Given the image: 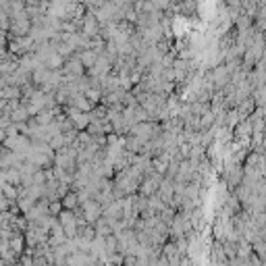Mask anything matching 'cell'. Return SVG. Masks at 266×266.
Segmentation results:
<instances>
[{"label": "cell", "instance_id": "cell-1", "mask_svg": "<svg viewBox=\"0 0 266 266\" xmlns=\"http://www.w3.org/2000/svg\"><path fill=\"white\" fill-rule=\"evenodd\" d=\"M163 179H165V175L158 173V170H152V173L144 175V179H141V183H139L137 194H139V196H146V198L154 196V194L158 192L160 183H163Z\"/></svg>", "mask_w": 266, "mask_h": 266}, {"label": "cell", "instance_id": "cell-2", "mask_svg": "<svg viewBox=\"0 0 266 266\" xmlns=\"http://www.w3.org/2000/svg\"><path fill=\"white\" fill-rule=\"evenodd\" d=\"M59 223L63 225V229H65V235L69 237V239H73V237L79 233L77 214H75V210H69V208H63V212L59 214Z\"/></svg>", "mask_w": 266, "mask_h": 266}, {"label": "cell", "instance_id": "cell-3", "mask_svg": "<svg viewBox=\"0 0 266 266\" xmlns=\"http://www.w3.org/2000/svg\"><path fill=\"white\" fill-rule=\"evenodd\" d=\"M81 32L88 35V37H96V35H100V32H102V23L98 21V17H96V13L94 11H85V15H83V27H81Z\"/></svg>", "mask_w": 266, "mask_h": 266}, {"label": "cell", "instance_id": "cell-4", "mask_svg": "<svg viewBox=\"0 0 266 266\" xmlns=\"http://www.w3.org/2000/svg\"><path fill=\"white\" fill-rule=\"evenodd\" d=\"M108 73H112V61L102 52V54L98 56L96 65L88 69V75H90V77H98V79H102V77H106Z\"/></svg>", "mask_w": 266, "mask_h": 266}, {"label": "cell", "instance_id": "cell-5", "mask_svg": "<svg viewBox=\"0 0 266 266\" xmlns=\"http://www.w3.org/2000/svg\"><path fill=\"white\" fill-rule=\"evenodd\" d=\"M81 206V210H83V216H85V221L88 223H96L98 218L102 216V204L98 202L96 198H90V200H85L83 204H79Z\"/></svg>", "mask_w": 266, "mask_h": 266}, {"label": "cell", "instance_id": "cell-6", "mask_svg": "<svg viewBox=\"0 0 266 266\" xmlns=\"http://www.w3.org/2000/svg\"><path fill=\"white\" fill-rule=\"evenodd\" d=\"M65 106H73V108H77V110L90 112L94 108V104L88 100V96H85L83 92H79V94H73V96H69V102H66Z\"/></svg>", "mask_w": 266, "mask_h": 266}, {"label": "cell", "instance_id": "cell-7", "mask_svg": "<svg viewBox=\"0 0 266 266\" xmlns=\"http://www.w3.org/2000/svg\"><path fill=\"white\" fill-rule=\"evenodd\" d=\"M81 59V63H83V66L85 69H90V66H94L96 65V61H98V56H100V52H96L94 48H85V50H79V52H75Z\"/></svg>", "mask_w": 266, "mask_h": 266}, {"label": "cell", "instance_id": "cell-8", "mask_svg": "<svg viewBox=\"0 0 266 266\" xmlns=\"http://www.w3.org/2000/svg\"><path fill=\"white\" fill-rule=\"evenodd\" d=\"M94 229H96V237H106V235H110V233H115L112 231V225H110V221L106 216H100L96 223H94Z\"/></svg>", "mask_w": 266, "mask_h": 266}, {"label": "cell", "instance_id": "cell-9", "mask_svg": "<svg viewBox=\"0 0 266 266\" xmlns=\"http://www.w3.org/2000/svg\"><path fill=\"white\" fill-rule=\"evenodd\" d=\"M256 106H258V104H256L254 96H250V98H245V100L239 102V106H237V112H239V117H241V119H248L252 112L256 110Z\"/></svg>", "mask_w": 266, "mask_h": 266}, {"label": "cell", "instance_id": "cell-10", "mask_svg": "<svg viewBox=\"0 0 266 266\" xmlns=\"http://www.w3.org/2000/svg\"><path fill=\"white\" fill-rule=\"evenodd\" d=\"M144 144H146L144 139L131 135V133H127V135H125V148H127L129 152H133V154H139L141 148H144Z\"/></svg>", "mask_w": 266, "mask_h": 266}, {"label": "cell", "instance_id": "cell-11", "mask_svg": "<svg viewBox=\"0 0 266 266\" xmlns=\"http://www.w3.org/2000/svg\"><path fill=\"white\" fill-rule=\"evenodd\" d=\"M61 202H63L65 208H69V210H75V208L79 206V196H77V192H75V189H69V192L63 196Z\"/></svg>", "mask_w": 266, "mask_h": 266}, {"label": "cell", "instance_id": "cell-12", "mask_svg": "<svg viewBox=\"0 0 266 266\" xmlns=\"http://www.w3.org/2000/svg\"><path fill=\"white\" fill-rule=\"evenodd\" d=\"M19 69V59H2L0 61V75H11Z\"/></svg>", "mask_w": 266, "mask_h": 266}, {"label": "cell", "instance_id": "cell-13", "mask_svg": "<svg viewBox=\"0 0 266 266\" xmlns=\"http://www.w3.org/2000/svg\"><path fill=\"white\" fill-rule=\"evenodd\" d=\"M65 61H66L65 56H61L59 52L54 50V52L48 56V59H46L44 65H46V66H50V69H54V71H61V69H63V65H65Z\"/></svg>", "mask_w": 266, "mask_h": 266}, {"label": "cell", "instance_id": "cell-14", "mask_svg": "<svg viewBox=\"0 0 266 266\" xmlns=\"http://www.w3.org/2000/svg\"><path fill=\"white\" fill-rule=\"evenodd\" d=\"M0 98L4 100H15V98H21V88L19 85H4L2 92H0Z\"/></svg>", "mask_w": 266, "mask_h": 266}, {"label": "cell", "instance_id": "cell-15", "mask_svg": "<svg viewBox=\"0 0 266 266\" xmlns=\"http://www.w3.org/2000/svg\"><path fill=\"white\" fill-rule=\"evenodd\" d=\"M27 119H30V112H27L25 104L21 102V106H17V108L11 112V121H13V123H25Z\"/></svg>", "mask_w": 266, "mask_h": 266}, {"label": "cell", "instance_id": "cell-16", "mask_svg": "<svg viewBox=\"0 0 266 266\" xmlns=\"http://www.w3.org/2000/svg\"><path fill=\"white\" fill-rule=\"evenodd\" d=\"M200 127H202V129L214 127V112H212V108H208L204 115H200Z\"/></svg>", "mask_w": 266, "mask_h": 266}, {"label": "cell", "instance_id": "cell-17", "mask_svg": "<svg viewBox=\"0 0 266 266\" xmlns=\"http://www.w3.org/2000/svg\"><path fill=\"white\" fill-rule=\"evenodd\" d=\"M2 194H4L8 200H17V198H19V185H15V183H4V185H2Z\"/></svg>", "mask_w": 266, "mask_h": 266}, {"label": "cell", "instance_id": "cell-18", "mask_svg": "<svg viewBox=\"0 0 266 266\" xmlns=\"http://www.w3.org/2000/svg\"><path fill=\"white\" fill-rule=\"evenodd\" d=\"M48 144L52 146V150L56 152V150H61L63 146H66V139H65V133H56L54 137H50V141Z\"/></svg>", "mask_w": 266, "mask_h": 266}, {"label": "cell", "instance_id": "cell-19", "mask_svg": "<svg viewBox=\"0 0 266 266\" xmlns=\"http://www.w3.org/2000/svg\"><path fill=\"white\" fill-rule=\"evenodd\" d=\"M63 202H61V200H52V202L48 204V212L52 214V216H59L61 212H63Z\"/></svg>", "mask_w": 266, "mask_h": 266}, {"label": "cell", "instance_id": "cell-20", "mask_svg": "<svg viewBox=\"0 0 266 266\" xmlns=\"http://www.w3.org/2000/svg\"><path fill=\"white\" fill-rule=\"evenodd\" d=\"M106 2H108V0H85V2H83V4H85V6H88V8H90V11H94V13H96V11H98V8H102V6H104V4H106Z\"/></svg>", "mask_w": 266, "mask_h": 266}, {"label": "cell", "instance_id": "cell-21", "mask_svg": "<svg viewBox=\"0 0 266 266\" xmlns=\"http://www.w3.org/2000/svg\"><path fill=\"white\" fill-rule=\"evenodd\" d=\"M4 183H8V177H6V168H0V187Z\"/></svg>", "mask_w": 266, "mask_h": 266}, {"label": "cell", "instance_id": "cell-22", "mask_svg": "<svg viewBox=\"0 0 266 266\" xmlns=\"http://www.w3.org/2000/svg\"><path fill=\"white\" fill-rule=\"evenodd\" d=\"M4 139H6V129L0 127V144H4Z\"/></svg>", "mask_w": 266, "mask_h": 266}, {"label": "cell", "instance_id": "cell-23", "mask_svg": "<svg viewBox=\"0 0 266 266\" xmlns=\"http://www.w3.org/2000/svg\"><path fill=\"white\" fill-rule=\"evenodd\" d=\"M168 2H175V0H168Z\"/></svg>", "mask_w": 266, "mask_h": 266}]
</instances>
